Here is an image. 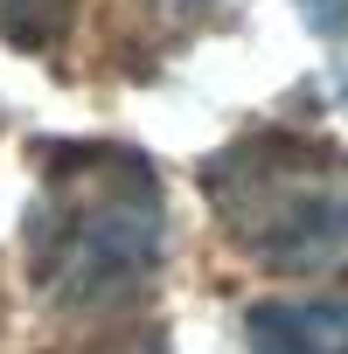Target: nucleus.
Wrapping results in <instances>:
<instances>
[{
    "instance_id": "nucleus-5",
    "label": "nucleus",
    "mask_w": 348,
    "mask_h": 354,
    "mask_svg": "<svg viewBox=\"0 0 348 354\" xmlns=\"http://www.w3.org/2000/svg\"><path fill=\"white\" fill-rule=\"evenodd\" d=\"M299 15H306V28H320V35H341V21H348V0H299Z\"/></svg>"
},
{
    "instance_id": "nucleus-6",
    "label": "nucleus",
    "mask_w": 348,
    "mask_h": 354,
    "mask_svg": "<svg viewBox=\"0 0 348 354\" xmlns=\"http://www.w3.org/2000/svg\"><path fill=\"white\" fill-rule=\"evenodd\" d=\"M119 354H167V347H160V333H153V340H132V347H119Z\"/></svg>"
},
{
    "instance_id": "nucleus-1",
    "label": "nucleus",
    "mask_w": 348,
    "mask_h": 354,
    "mask_svg": "<svg viewBox=\"0 0 348 354\" xmlns=\"http://www.w3.org/2000/svg\"><path fill=\"white\" fill-rule=\"evenodd\" d=\"M42 195L28 209V278L56 313L125 306L160 271V174L132 146H35Z\"/></svg>"
},
{
    "instance_id": "nucleus-4",
    "label": "nucleus",
    "mask_w": 348,
    "mask_h": 354,
    "mask_svg": "<svg viewBox=\"0 0 348 354\" xmlns=\"http://www.w3.org/2000/svg\"><path fill=\"white\" fill-rule=\"evenodd\" d=\"M70 8H77V0H0V28H8L21 49H49L63 35Z\"/></svg>"
},
{
    "instance_id": "nucleus-3",
    "label": "nucleus",
    "mask_w": 348,
    "mask_h": 354,
    "mask_svg": "<svg viewBox=\"0 0 348 354\" xmlns=\"http://www.w3.org/2000/svg\"><path fill=\"white\" fill-rule=\"evenodd\" d=\"M251 354H348V299H265L244 313Z\"/></svg>"
},
{
    "instance_id": "nucleus-2",
    "label": "nucleus",
    "mask_w": 348,
    "mask_h": 354,
    "mask_svg": "<svg viewBox=\"0 0 348 354\" xmlns=\"http://www.w3.org/2000/svg\"><path fill=\"white\" fill-rule=\"evenodd\" d=\"M202 195L251 264L286 278L348 271V146L306 132H244L202 160Z\"/></svg>"
}]
</instances>
